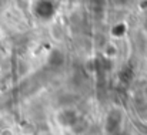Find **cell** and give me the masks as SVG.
Masks as SVG:
<instances>
[{"label":"cell","instance_id":"cell-1","mask_svg":"<svg viewBox=\"0 0 147 135\" xmlns=\"http://www.w3.org/2000/svg\"><path fill=\"white\" fill-rule=\"evenodd\" d=\"M54 118L61 128H74L79 122V112L74 108H61L56 112Z\"/></svg>","mask_w":147,"mask_h":135}]
</instances>
